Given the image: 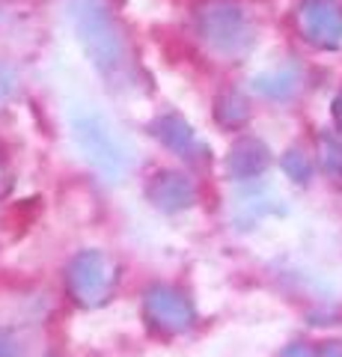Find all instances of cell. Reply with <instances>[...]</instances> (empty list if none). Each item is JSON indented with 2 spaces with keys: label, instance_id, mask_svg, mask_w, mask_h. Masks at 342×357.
Listing matches in <instances>:
<instances>
[{
  "label": "cell",
  "instance_id": "7c38bea8",
  "mask_svg": "<svg viewBox=\"0 0 342 357\" xmlns=\"http://www.w3.org/2000/svg\"><path fill=\"white\" fill-rule=\"evenodd\" d=\"M9 185H13V173H9V167L3 161V155H0V197L9 191Z\"/></svg>",
  "mask_w": 342,
  "mask_h": 357
},
{
  "label": "cell",
  "instance_id": "6da1fadb",
  "mask_svg": "<svg viewBox=\"0 0 342 357\" xmlns=\"http://www.w3.org/2000/svg\"><path fill=\"white\" fill-rule=\"evenodd\" d=\"M65 18L75 39L104 77H119L128 69V42L104 0H69Z\"/></svg>",
  "mask_w": 342,
  "mask_h": 357
},
{
  "label": "cell",
  "instance_id": "9c48e42d",
  "mask_svg": "<svg viewBox=\"0 0 342 357\" xmlns=\"http://www.w3.org/2000/svg\"><path fill=\"white\" fill-rule=\"evenodd\" d=\"M268 149L262 146L259 140H238L233 152H229V176L233 178H256L265 173V167H268Z\"/></svg>",
  "mask_w": 342,
  "mask_h": 357
},
{
  "label": "cell",
  "instance_id": "7a4b0ae2",
  "mask_svg": "<svg viewBox=\"0 0 342 357\" xmlns=\"http://www.w3.org/2000/svg\"><path fill=\"white\" fill-rule=\"evenodd\" d=\"M69 131L78 152L95 173H102L107 182H123L134 164V152L104 110L95 105H75L69 110Z\"/></svg>",
  "mask_w": 342,
  "mask_h": 357
},
{
  "label": "cell",
  "instance_id": "277c9868",
  "mask_svg": "<svg viewBox=\"0 0 342 357\" xmlns=\"http://www.w3.org/2000/svg\"><path fill=\"white\" fill-rule=\"evenodd\" d=\"M65 286L81 307H102L116 286V265L98 250H81L65 268Z\"/></svg>",
  "mask_w": 342,
  "mask_h": 357
},
{
  "label": "cell",
  "instance_id": "3957f363",
  "mask_svg": "<svg viewBox=\"0 0 342 357\" xmlns=\"http://www.w3.org/2000/svg\"><path fill=\"white\" fill-rule=\"evenodd\" d=\"M196 33L208 48L226 60L244 57L253 45L244 9L233 0H205L196 9Z\"/></svg>",
  "mask_w": 342,
  "mask_h": 357
},
{
  "label": "cell",
  "instance_id": "4fadbf2b",
  "mask_svg": "<svg viewBox=\"0 0 342 357\" xmlns=\"http://www.w3.org/2000/svg\"><path fill=\"white\" fill-rule=\"evenodd\" d=\"M318 351H322V357H342V342H325Z\"/></svg>",
  "mask_w": 342,
  "mask_h": 357
},
{
  "label": "cell",
  "instance_id": "5b68a950",
  "mask_svg": "<svg viewBox=\"0 0 342 357\" xmlns=\"http://www.w3.org/2000/svg\"><path fill=\"white\" fill-rule=\"evenodd\" d=\"M143 319L149 321L152 331L164 333V337H179V333L194 328V304L182 289L155 283L143 295Z\"/></svg>",
  "mask_w": 342,
  "mask_h": 357
},
{
  "label": "cell",
  "instance_id": "9a60e30c",
  "mask_svg": "<svg viewBox=\"0 0 342 357\" xmlns=\"http://www.w3.org/2000/svg\"><path fill=\"white\" fill-rule=\"evenodd\" d=\"M336 119H339V122H342V96H339V98H336Z\"/></svg>",
  "mask_w": 342,
  "mask_h": 357
},
{
  "label": "cell",
  "instance_id": "5bb4252c",
  "mask_svg": "<svg viewBox=\"0 0 342 357\" xmlns=\"http://www.w3.org/2000/svg\"><path fill=\"white\" fill-rule=\"evenodd\" d=\"M0 357H21V354L15 351V345L9 342L6 337H0Z\"/></svg>",
  "mask_w": 342,
  "mask_h": 357
},
{
  "label": "cell",
  "instance_id": "8992f818",
  "mask_svg": "<svg viewBox=\"0 0 342 357\" xmlns=\"http://www.w3.org/2000/svg\"><path fill=\"white\" fill-rule=\"evenodd\" d=\"M301 30L318 48H334L342 39V15L327 0H310L301 9Z\"/></svg>",
  "mask_w": 342,
  "mask_h": 357
},
{
  "label": "cell",
  "instance_id": "52a82bcc",
  "mask_svg": "<svg viewBox=\"0 0 342 357\" xmlns=\"http://www.w3.org/2000/svg\"><path fill=\"white\" fill-rule=\"evenodd\" d=\"M146 197L161 211H182L196 203V185L185 173L164 170L152 176V182L146 185Z\"/></svg>",
  "mask_w": 342,
  "mask_h": 357
},
{
  "label": "cell",
  "instance_id": "30bf717a",
  "mask_svg": "<svg viewBox=\"0 0 342 357\" xmlns=\"http://www.w3.org/2000/svg\"><path fill=\"white\" fill-rule=\"evenodd\" d=\"M283 170H286V176H289L292 182L304 185V182H310L313 167H310V158H306V155H301V152H289V155L283 158Z\"/></svg>",
  "mask_w": 342,
  "mask_h": 357
},
{
  "label": "cell",
  "instance_id": "ba28073f",
  "mask_svg": "<svg viewBox=\"0 0 342 357\" xmlns=\"http://www.w3.org/2000/svg\"><path fill=\"white\" fill-rule=\"evenodd\" d=\"M152 134H155L170 152L179 155V158H196V155L203 152L200 140H196V131L176 114H167V116L152 122Z\"/></svg>",
  "mask_w": 342,
  "mask_h": 357
},
{
  "label": "cell",
  "instance_id": "8fae6325",
  "mask_svg": "<svg viewBox=\"0 0 342 357\" xmlns=\"http://www.w3.org/2000/svg\"><path fill=\"white\" fill-rule=\"evenodd\" d=\"M280 357H322V351L313 349L310 342H292V345H286Z\"/></svg>",
  "mask_w": 342,
  "mask_h": 357
}]
</instances>
